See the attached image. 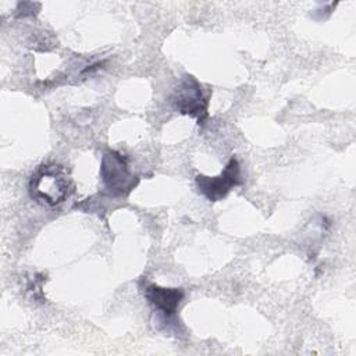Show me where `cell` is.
I'll use <instances>...</instances> for the list:
<instances>
[{"instance_id": "cell-1", "label": "cell", "mask_w": 356, "mask_h": 356, "mask_svg": "<svg viewBox=\"0 0 356 356\" xmlns=\"http://www.w3.org/2000/svg\"><path fill=\"white\" fill-rule=\"evenodd\" d=\"M72 188L67 170L60 164L40 165L29 181L31 197L42 204L57 206L63 203Z\"/></svg>"}, {"instance_id": "cell-2", "label": "cell", "mask_w": 356, "mask_h": 356, "mask_svg": "<svg viewBox=\"0 0 356 356\" xmlns=\"http://www.w3.org/2000/svg\"><path fill=\"white\" fill-rule=\"evenodd\" d=\"M100 177L113 195H127L138 184L127 159L118 152H108L102 159Z\"/></svg>"}, {"instance_id": "cell-3", "label": "cell", "mask_w": 356, "mask_h": 356, "mask_svg": "<svg viewBox=\"0 0 356 356\" xmlns=\"http://www.w3.org/2000/svg\"><path fill=\"white\" fill-rule=\"evenodd\" d=\"M171 103L177 111L197 118L199 124L207 117V99L203 96L200 83L191 75L181 79L171 96Z\"/></svg>"}, {"instance_id": "cell-4", "label": "cell", "mask_w": 356, "mask_h": 356, "mask_svg": "<svg viewBox=\"0 0 356 356\" xmlns=\"http://www.w3.org/2000/svg\"><path fill=\"white\" fill-rule=\"evenodd\" d=\"M241 167L235 157H231L225 168L217 177L197 175L196 185L199 192L210 202H218L228 195V192L241 184Z\"/></svg>"}, {"instance_id": "cell-5", "label": "cell", "mask_w": 356, "mask_h": 356, "mask_svg": "<svg viewBox=\"0 0 356 356\" xmlns=\"http://www.w3.org/2000/svg\"><path fill=\"white\" fill-rule=\"evenodd\" d=\"M143 295L147 302L165 318L175 314L179 303L184 299V291L181 288H164L154 284H147Z\"/></svg>"}]
</instances>
